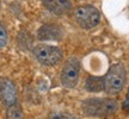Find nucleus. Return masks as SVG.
Returning a JSON list of instances; mask_svg holds the SVG:
<instances>
[{"instance_id": "nucleus-1", "label": "nucleus", "mask_w": 129, "mask_h": 119, "mask_svg": "<svg viewBox=\"0 0 129 119\" xmlns=\"http://www.w3.org/2000/svg\"><path fill=\"white\" fill-rule=\"evenodd\" d=\"M118 110V102L111 98H91L83 102V111L90 117H106Z\"/></svg>"}, {"instance_id": "nucleus-2", "label": "nucleus", "mask_w": 129, "mask_h": 119, "mask_svg": "<svg viewBox=\"0 0 129 119\" xmlns=\"http://www.w3.org/2000/svg\"><path fill=\"white\" fill-rule=\"evenodd\" d=\"M125 83V69L123 64L116 63L111 66L104 78V91L108 94H117L122 91Z\"/></svg>"}, {"instance_id": "nucleus-3", "label": "nucleus", "mask_w": 129, "mask_h": 119, "mask_svg": "<svg viewBox=\"0 0 129 119\" xmlns=\"http://www.w3.org/2000/svg\"><path fill=\"white\" fill-rule=\"evenodd\" d=\"M74 18L83 29L90 30L99 23L101 14L96 7H93L91 5H84V6H79L75 9Z\"/></svg>"}, {"instance_id": "nucleus-4", "label": "nucleus", "mask_w": 129, "mask_h": 119, "mask_svg": "<svg viewBox=\"0 0 129 119\" xmlns=\"http://www.w3.org/2000/svg\"><path fill=\"white\" fill-rule=\"evenodd\" d=\"M34 55L40 63L44 66H55L62 58V52L57 46L40 44L34 48Z\"/></svg>"}, {"instance_id": "nucleus-5", "label": "nucleus", "mask_w": 129, "mask_h": 119, "mask_svg": "<svg viewBox=\"0 0 129 119\" xmlns=\"http://www.w3.org/2000/svg\"><path fill=\"white\" fill-rule=\"evenodd\" d=\"M80 72V62L77 58H69L66 61L63 68L61 70V82L64 87L73 88L77 86Z\"/></svg>"}, {"instance_id": "nucleus-6", "label": "nucleus", "mask_w": 129, "mask_h": 119, "mask_svg": "<svg viewBox=\"0 0 129 119\" xmlns=\"http://www.w3.org/2000/svg\"><path fill=\"white\" fill-rule=\"evenodd\" d=\"M17 102V89L14 83L6 78H0V110Z\"/></svg>"}, {"instance_id": "nucleus-7", "label": "nucleus", "mask_w": 129, "mask_h": 119, "mask_svg": "<svg viewBox=\"0 0 129 119\" xmlns=\"http://www.w3.org/2000/svg\"><path fill=\"white\" fill-rule=\"evenodd\" d=\"M61 37V29L54 24H46L37 32V38L41 41H60Z\"/></svg>"}, {"instance_id": "nucleus-8", "label": "nucleus", "mask_w": 129, "mask_h": 119, "mask_svg": "<svg viewBox=\"0 0 129 119\" xmlns=\"http://www.w3.org/2000/svg\"><path fill=\"white\" fill-rule=\"evenodd\" d=\"M48 11L54 14H64L71 10V3L68 0H42Z\"/></svg>"}, {"instance_id": "nucleus-9", "label": "nucleus", "mask_w": 129, "mask_h": 119, "mask_svg": "<svg viewBox=\"0 0 129 119\" xmlns=\"http://www.w3.org/2000/svg\"><path fill=\"white\" fill-rule=\"evenodd\" d=\"M85 88L88 92H101L104 89V79L99 76H88L85 82Z\"/></svg>"}, {"instance_id": "nucleus-10", "label": "nucleus", "mask_w": 129, "mask_h": 119, "mask_svg": "<svg viewBox=\"0 0 129 119\" xmlns=\"http://www.w3.org/2000/svg\"><path fill=\"white\" fill-rule=\"evenodd\" d=\"M6 118L7 119H23V111L18 102L13 104L6 108Z\"/></svg>"}, {"instance_id": "nucleus-11", "label": "nucleus", "mask_w": 129, "mask_h": 119, "mask_svg": "<svg viewBox=\"0 0 129 119\" xmlns=\"http://www.w3.org/2000/svg\"><path fill=\"white\" fill-rule=\"evenodd\" d=\"M18 43L19 45L24 49H29L32 44V38L28 32H20L18 36Z\"/></svg>"}, {"instance_id": "nucleus-12", "label": "nucleus", "mask_w": 129, "mask_h": 119, "mask_svg": "<svg viewBox=\"0 0 129 119\" xmlns=\"http://www.w3.org/2000/svg\"><path fill=\"white\" fill-rule=\"evenodd\" d=\"M49 119H79L77 115L71 114L68 112H51L49 114Z\"/></svg>"}, {"instance_id": "nucleus-13", "label": "nucleus", "mask_w": 129, "mask_h": 119, "mask_svg": "<svg viewBox=\"0 0 129 119\" xmlns=\"http://www.w3.org/2000/svg\"><path fill=\"white\" fill-rule=\"evenodd\" d=\"M7 39H9L7 30L5 29L4 25L0 24V49H3V48L7 44Z\"/></svg>"}, {"instance_id": "nucleus-14", "label": "nucleus", "mask_w": 129, "mask_h": 119, "mask_svg": "<svg viewBox=\"0 0 129 119\" xmlns=\"http://www.w3.org/2000/svg\"><path fill=\"white\" fill-rule=\"evenodd\" d=\"M122 107H123V110L124 111H129V89H128V93H127V96H125L124 101H123Z\"/></svg>"}]
</instances>
